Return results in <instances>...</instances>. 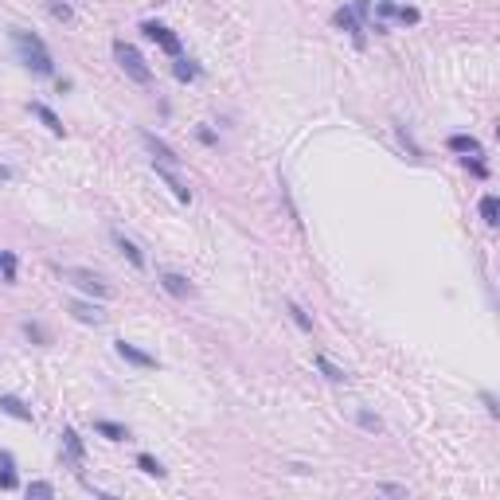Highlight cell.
I'll use <instances>...</instances> for the list:
<instances>
[{
	"label": "cell",
	"instance_id": "obj_24",
	"mask_svg": "<svg viewBox=\"0 0 500 500\" xmlns=\"http://www.w3.org/2000/svg\"><path fill=\"white\" fill-rule=\"evenodd\" d=\"M348 8L356 12V20H360V24H367V20H372V4H367V0H352Z\"/></svg>",
	"mask_w": 500,
	"mask_h": 500
},
{
	"label": "cell",
	"instance_id": "obj_4",
	"mask_svg": "<svg viewBox=\"0 0 500 500\" xmlns=\"http://www.w3.org/2000/svg\"><path fill=\"white\" fill-rule=\"evenodd\" d=\"M141 141H145V149L153 153V164H164V169H180V161H184V157H180L169 141H161V137L149 133V129H141Z\"/></svg>",
	"mask_w": 500,
	"mask_h": 500
},
{
	"label": "cell",
	"instance_id": "obj_20",
	"mask_svg": "<svg viewBox=\"0 0 500 500\" xmlns=\"http://www.w3.org/2000/svg\"><path fill=\"white\" fill-rule=\"evenodd\" d=\"M137 469H141V473H149V477H157V481L164 477V465L153 458V453H137Z\"/></svg>",
	"mask_w": 500,
	"mask_h": 500
},
{
	"label": "cell",
	"instance_id": "obj_30",
	"mask_svg": "<svg viewBox=\"0 0 500 500\" xmlns=\"http://www.w3.org/2000/svg\"><path fill=\"white\" fill-rule=\"evenodd\" d=\"M379 492H383V496H407L403 484H379Z\"/></svg>",
	"mask_w": 500,
	"mask_h": 500
},
{
	"label": "cell",
	"instance_id": "obj_11",
	"mask_svg": "<svg viewBox=\"0 0 500 500\" xmlns=\"http://www.w3.org/2000/svg\"><path fill=\"white\" fill-rule=\"evenodd\" d=\"M110 238H114V246H118L121 255L129 258V266H133V270H145V255H141V250H137V243H133V238H126V235H121V231H114Z\"/></svg>",
	"mask_w": 500,
	"mask_h": 500
},
{
	"label": "cell",
	"instance_id": "obj_16",
	"mask_svg": "<svg viewBox=\"0 0 500 500\" xmlns=\"http://www.w3.org/2000/svg\"><path fill=\"white\" fill-rule=\"evenodd\" d=\"M0 489H4V492L16 489V458H12L8 449L0 453Z\"/></svg>",
	"mask_w": 500,
	"mask_h": 500
},
{
	"label": "cell",
	"instance_id": "obj_28",
	"mask_svg": "<svg viewBox=\"0 0 500 500\" xmlns=\"http://www.w3.org/2000/svg\"><path fill=\"white\" fill-rule=\"evenodd\" d=\"M481 403L489 407V415H492V418L500 415V407H496V395H492V391H481Z\"/></svg>",
	"mask_w": 500,
	"mask_h": 500
},
{
	"label": "cell",
	"instance_id": "obj_29",
	"mask_svg": "<svg viewBox=\"0 0 500 500\" xmlns=\"http://www.w3.org/2000/svg\"><path fill=\"white\" fill-rule=\"evenodd\" d=\"M51 16H59V20H71V16H75V12H71V4H59V0H55V4H51Z\"/></svg>",
	"mask_w": 500,
	"mask_h": 500
},
{
	"label": "cell",
	"instance_id": "obj_12",
	"mask_svg": "<svg viewBox=\"0 0 500 500\" xmlns=\"http://www.w3.org/2000/svg\"><path fill=\"white\" fill-rule=\"evenodd\" d=\"M63 453H67V461H71L75 469L83 465V458H86V453H83V438H78V434L71 430V426L63 430Z\"/></svg>",
	"mask_w": 500,
	"mask_h": 500
},
{
	"label": "cell",
	"instance_id": "obj_31",
	"mask_svg": "<svg viewBox=\"0 0 500 500\" xmlns=\"http://www.w3.org/2000/svg\"><path fill=\"white\" fill-rule=\"evenodd\" d=\"M24 332H28V336H32V340H47V332H43L39 324H32V321L24 324Z\"/></svg>",
	"mask_w": 500,
	"mask_h": 500
},
{
	"label": "cell",
	"instance_id": "obj_15",
	"mask_svg": "<svg viewBox=\"0 0 500 500\" xmlns=\"http://www.w3.org/2000/svg\"><path fill=\"white\" fill-rule=\"evenodd\" d=\"M449 149H453V153H469V157H481V141H477V137H469V133H453L449 137Z\"/></svg>",
	"mask_w": 500,
	"mask_h": 500
},
{
	"label": "cell",
	"instance_id": "obj_17",
	"mask_svg": "<svg viewBox=\"0 0 500 500\" xmlns=\"http://www.w3.org/2000/svg\"><path fill=\"white\" fill-rule=\"evenodd\" d=\"M32 114H35V118H39L43 126H47V129H51L55 137H63V121L55 118V110H47V106H43V102H32Z\"/></svg>",
	"mask_w": 500,
	"mask_h": 500
},
{
	"label": "cell",
	"instance_id": "obj_1",
	"mask_svg": "<svg viewBox=\"0 0 500 500\" xmlns=\"http://www.w3.org/2000/svg\"><path fill=\"white\" fill-rule=\"evenodd\" d=\"M8 35H12V47H16L20 63H24L32 75H51L55 59H51V51H47V43H43L39 35L28 32V28H8Z\"/></svg>",
	"mask_w": 500,
	"mask_h": 500
},
{
	"label": "cell",
	"instance_id": "obj_10",
	"mask_svg": "<svg viewBox=\"0 0 500 500\" xmlns=\"http://www.w3.org/2000/svg\"><path fill=\"white\" fill-rule=\"evenodd\" d=\"M0 415L16 418V422H32V407H28L24 398H16V395H0Z\"/></svg>",
	"mask_w": 500,
	"mask_h": 500
},
{
	"label": "cell",
	"instance_id": "obj_25",
	"mask_svg": "<svg viewBox=\"0 0 500 500\" xmlns=\"http://www.w3.org/2000/svg\"><path fill=\"white\" fill-rule=\"evenodd\" d=\"M356 422L364 426V430H372V434H379V430H383V422H379L375 415H367V410H360V415H356Z\"/></svg>",
	"mask_w": 500,
	"mask_h": 500
},
{
	"label": "cell",
	"instance_id": "obj_13",
	"mask_svg": "<svg viewBox=\"0 0 500 500\" xmlns=\"http://www.w3.org/2000/svg\"><path fill=\"white\" fill-rule=\"evenodd\" d=\"M71 317L75 321H83V324H102V309L98 305H90V301H71Z\"/></svg>",
	"mask_w": 500,
	"mask_h": 500
},
{
	"label": "cell",
	"instance_id": "obj_7",
	"mask_svg": "<svg viewBox=\"0 0 500 500\" xmlns=\"http://www.w3.org/2000/svg\"><path fill=\"white\" fill-rule=\"evenodd\" d=\"M118 356L126 360V364H133V367H157V356H149V352H141L137 344H129V340H118Z\"/></svg>",
	"mask_w": 500,
	"mask_h": 500
},
{
	"label": "cell",
	"instance_id": "obj_21",
	"mask_svg": "<svg viewBox=\"0 0 500 500\" xmlns=\"http://www.w3.org/2000/svg\"><path fill=\"white\" fill-rule=\"evenodd\" d=\"M317 367H321L324 379H332V383H344V379H348V372H344V367H336L329 356H317Z\"/></svg>",
	"mask_w": 500,
	"mask_h": 500
},
{
	"label": "cell",
	"instance_id": "obj_23",
	"mask_svg": "<svg viewBox=\"0 0 500 500\" xmlns=\"http://www.w3.org/2000/svg\"><path fill=\"white\" fill-rule=\"evenodd\" d=\"M28 496L51 500V496H55V484H47V481H32V484H28Z\"/></svg>",
	"mask_w": 500,
	"mask_h": 500
},
{
	"label": "cell",
	"instance_id": "obj_19",
	"mask_svg": "<svg viewBox=\"0 0 500 500\" xmlns=\"http://www.w3.org/2000/svg\"><path fill=\"white\" fill-rule=\"evenodd\" d=\"M481 219H484V227H496V223H500V204H496V195H484V200H481Z\"/></svg>",
	"mask_w": 500,
	"mask_h": 500
},
{
	"label": "cell",
	"instance_id": "obj_8",
	"mask_svg": "<svg viewBox=\"0 0 500 500\" xmlns=\"http://www.w3.org/2000/svg\"><path fill=\"white\" fill-rule=\"evenodd\" d=\"M161 286L169 289V293L176 297V301H188V297L195 293V286H192V281H188L184 274H172V270H164V274H161Z\"/></svg>",
	"mask_w": 500,
	"mask_h": 500
},
{
	"label": "cell",
	"instance_id": "obj_18",
	"mask_svg": "<svg viewBox=\"0 0 500 500\" xmlns=\"http://www.w3.org/2000/svg\"><path fill=\"white\" fill-rule=\"evenodd\" d=\"M172 75H176L180 83H195V78H200V67H195L192 59H184V55H176V63H172Z\"/></svg>",
	"mask_w": 500,
	"mask_h": 500
},
{
	"label": "cell",
	"instance_id": "obj_2",
	"mask_svg": "<svg viewBox=\"0 0 500 500\" xmlns=\"http://www.w3.org/2000/svg\"><path fill=\"white\" fill-rule=\"evenodd\" d=\"M114 59H118V67L126 71V78H133L137 86H149V83H153V67L145 63V55L137 51L133 43L114 39Z\"/></svg>",
	"mask_w": 500,
	"mask_h": 500
},
{
	"label": "cell",
	"instance_id": "obj_6",
	"mask_svg": "<svg viewBox=\"0 0 500 500\" xmlns=\"http://www.w3.org/2000/svg\"><path fill=\"white\" fill-rule=\"evenodd\" d=\"M153 169H157V176L172 188V195H176L180 204H188V200H192V188H188V180H180L176 169H164V164H153Z\"/></svg>",
	"mask_w": 500,
	"mask_h": 500
},
{
	"label": "cell",
	"instance_id": "obj_14",
	"mask_svg": "<svg viewBox=\"0 0 500 500\" xmlns=\"http://www.w3.org/2000/svg\"><path fill=\"white\" fill-rule=\"evenodd\" d=\"M94 434H102V438H110V441H126L129 438V430L121 422H110V418H94Z\"/></svg>",
	"mask_w": 500,
	"mask_h": 500
},
{
	"label": "cell",
	"instance_id": "obj_5",
	"mask_svg": "<svg viewBox=\"0 0 500 500\" xmlns=\"http://www.w3.org/2000/svg\"><path fill=\"white\" fill-rule=\"evenodd\" d=\"M141 32L149 35V39H153L157 47H164V51H169L172 59L180 55V39H176V32H172L169 24H161V20H145V24H141Z\"/></svg>",
	"mask_w": 500,
	"mask_h": 500
},
{
	"label": "cell",
	"instance_id": "obj_26",
	"mask_svg": "<svg viewBox=\"0 0 500 500\" xmlns=\"http://www.w3.org/2000/svg\"><path fill=\"white\" fill-rule=\"evenodd\" d=\"M0 266H4V278L16 281V258H12L8 250H0Z\"/></svg>",
	"mask_w": 500,
	"mask_h": 500
},
{
	"label": "cell",
	"instance_id": "obj_3",
	"mask_svg": "<svg viewBox=\"0 0 500 500\" xmlns=\"http://www.w3.org/2000/svg\"><path fill=\"white\" fill-rule=\"evenodd\" d=\"M59 278H63V281H71L75 289H83V293L98 297V301H106V297H110V286L102 281V274L86 270V266H63Z\"/></svg>",
	"mask_w": 500,
	"mask_h": 500
},
{
	"label": "cell",
	"instance_id": "obj_9",
	"mask_svg": "<svg viewBox=\"0 0 500 500\" xmlns=\"http://www.w3.org/2000/svg\"><path fill=\"white\" fill-rule=\"evenodd\" d=\"M332 24H336V28H344V32L352 35V39H356L360 47H364V24H360V20H356V12H352V8H336V16H332Z\"/></svg>",
	"mask_w": 500,
	"mask_h": 500
},
{
	"label": "cell",
	"instance_id": "obj_27",
	"mask_svg": "<svg viewBox=\"0 0 500 500\" xmlns=\"http://www.w3.org/2000/svg\"><path fill=\"white\" fill-rule=\"evenodd\" d=\"M395 16L403 24H418V8H407V4H395Z\"/></svg>",
	"mask_w": 500,
	"mask_h": 500
},
{
	"label": "cell",
	"instance_id": "obj_22",
	"mask_svg": "<svg viewBox=\"0 0 500 500\" xmlns=\"http://www.w3.org/2000/svg\"><path fill=\"white\" fill-rule=\"evenodd\" d=\"M286 309H289V317H293V324L297 329H305V332H313V317L305 313V309L297 305V301H286Z\"/></svg>",
	"mask_w": 500,
	"mask_h": 500
}]
</instances>
